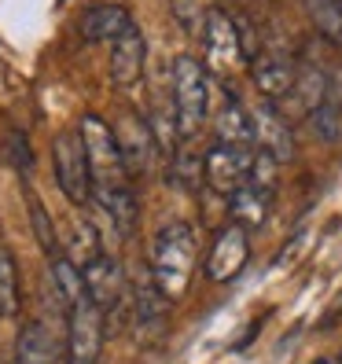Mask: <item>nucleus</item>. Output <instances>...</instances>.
<instances>
[{
  "mask_svg": "<svg viewBox=\"0 0 342 364\" xmlns=\"http://www.w3.org/2000/svg\"><path fill=\"white\" fill-rule=\"evenodd\" d=\"M78 136L85 144V159H89V181H92V196L100 203V210L111 218V225L118 228V235H129L137 228V191H133V177L125 173V162L118 155L114 133L100 114H85L78 125Z\"/></svg>",
  "mask_w": 342,
  "mask_h": 364,
  "instance_id": "f257e3e1",
  "label": "nucleus"
},
{
  "mask_svg": "<svg viewBox=\"0 0 342 364\" xmlns=\"http://www.w3.org/2000/svg\"><path fill=\"white\" fill-rule=\"evenodd\" d=\"M191 269H196V232H191V225L188 221L162 225L151 243L147 272H151V280L166 302H181L188 294Z\"/></svg>",
  "mask_w": 342,
  "mask_h": 364,
  "instance_id": "f03ea898",
  "label": "nucleus"
},
{
  "mask_svg": "<svg viewBox=\"0 0 342 364\" xmlns=\"http://www.w3.org/2000/svg\"><path fill=\"white\" fill-rule=\"evenodd\" d=\"M206 118H210L206 67L196 55H177L173 59V125H177V140L188 144L203 129Z\"/></svg>",
  "mask_w": 342,
  "mask_h": 364,
  "instance_id": "7ed1b4c3",
  "label": "nucleus"
},
{
  "mask_svg": "<svg viewBox=\"0 0 342 364\" xmlns=\"http://www.w3.org/2000/svg\"><path fill=\"white\" fill-rule=\"evenodd\" d=\"M52 166H55V181L74 206H85L92 199V181H89V159H85V144L78 129H63L52 140Z\"/></svg>",
  "mask_w": 342,
  "mask_h": 364,
  "instance_id": "20e7f679",
  "label": "nucleus"
},
{
  "mask_svg": "<svg viewBox=\"0 0 342 364\" xmlns=\"http://www.w3.org/2000/svg\"><path fill=\"white\" fill-rule=\"evenodd\" d=\"M103 353V313L81 294L67 306V364H96Z\"/></svg>",
  "mask_w": 342,
  "mask_h": 364,
  "instance_id": "39448f33",
  "label": "nucleus"
},
{
  "mask_svg": "<svg viewBox=\"0 0 342 364\" xmlns=\"http://www.w3.org/2000/svg\"><path fill=\"white\" fill-rule=\"evenodd\" d=\"M250 162L254 151H243V147H210L203 159V184L213 191V196H236V191L250 181Z\"/></svg>",
  "mask_w": 342,
  "mask_h": 364,
  "instance_id": "423d86ee",
  "label": "nucleus"
},
{
  "mask_svg": "<svg viewBox=\"0 0 342 364\" xmlns=\"http://www.w3.org/2000/svg\"><path fill=\"white\" fill-rule=\"evenodd\" d=\"M203 41H206V59L213 70H232L240 59H247L243 52V33L236 26V18H232L225 8H210L206 18H203Z\"/></svg>",
  "mask_w": 342,
  "mask_h": 364,
  "instance_id": "0eeeda50",
  "label": "nucleus"
},
{
  "mask_svg": "<svg viewBox=\"0 0 342 364\" xmlns=\"http://www.w3.org/2000/svg\"><path fill=\"white\" fill-rule=\"evenodd\" d=\"M111 133H114V144H118V155L125 162V173L144 177L147 169H151V162H155V151H159L155 136H151V125H147L140 114L125 111Z\"/></svg>",
  "mask_w": 342,
  "mask_h": 364,
  "instance_id": "6e6552de",
  "label": "nucleus"
},
{
  "mask_svg": "<svg viewBox=\"0 0 342 364\" xmlns=\"http://www.w3.org/2000/svg\"><path fill=\"white\" fill-rule=\"evenodd\" d=\"M250 262V235L240 225H225L213 235V247L206 254V276L213 284H228L247 269Z\"/></svg>",
  "mask_w": 342,
  "mask_h": 364,
  "instance_id": "1a4fd4ad",
  "label": "nucleus"
},
{
  "mask_svg": "<svg viewBox=\"0 0 342 364\" xmlns=\"http://www.w3.org/2000/svg\"><path fill=\"white\" fill-rule=\"evenodd\" d=\"M81 280H85V294L92 298V306L107 316L125 294V276H122V265L111 258V254H96L92 262H85L81 269Z\"/></svg>",
  "mask_w": 342,
  "mask_h": 364,
  "instance_id": "9d476101",
  "label": "nucleus"
},
{
  "mask_svg": "<svg viewBox=\"0 0 342 364\" xmlns=\"http://www.w3.org/2000/svg\"><path fill=\"white\" fill-rule=\"evenodd\" d=\"M250 74H254V89H258L269 103H284L294 89V81H298V67L280 52H262L254 59Z\"/></svg>",
  "mask_w": 342,
  "mask_h": 364,
  "instance_id": "9b49d317",
  "label": "nucleus"
},
{
  "mask_svg": "<svg viewBox=\"0 0 342 364\" xmlns=\"http://www.w3.org/2000/svg\"><path fill=\"white\" fill-rule=\"evenodd\" d=\"M144 63H147V45H144V33L133 23L122 37L111 41V81L118 89H133L144 77Z\"/></svg>",
  "mask_w": 342,
  "mask_h": 364,
  "instance_id": "f8f14e48",
  "label": "nucleus"
},
{
  "mask_svg": "<svg viewBox=\"0 0 342 364\" xmlns=\"http://www.w3.org/2000/svg\"><path fill=\"white\" fill-rule=\"evenodd\" d=\"M254 118V140H258L262 151H269L276 162H291L294 159V136H291V122L276 111V103L269 107H258L250 114Z\"/></svg>",
  "mask_w": 342,
  "mask_h": 364,
  "instance_id": "ddd939ff",
  "label": "nucleus"
},
{
  "mask_svg": "<svg viewBox=\"0 0 342 364\" xmlns=\"http://www.w3.org/2000/svg\"><path fill=\"white\" fill-rule=\"evenodd\" d=\"M129 26H133V15L125 4H96L81 18V37L89 41V45H111V41L122 37Z\"/></svg>",
  "mask_w": 342,
  "mask_h": 364,
  "instance_id": "4468645a",
  "label": "nucleus"
},
{
  "mask_svg": "<svg viewBox=\"0 0 342 364\" xmlns=\"http://www.w3.org/2000/svg\"><path fill=\"white\" fill-rule=\"evenodd\" d=\"M59 342L41 320H26L15 338V364H55Z\"/></svg>",
  "mask_w": 342,
  "mask_h": 364,
  "instance_id": "2eb2a0df",
  "label": "nucleus"
},
{
  "mask_svg": "<svg viewBox=\"0 0 342 364\" xmlns=\"http://www.w3.org/2000/svg\"><path fill=\"white\" fill-rule=\"evenodd\" d=\"M269 210H272V191L250 184V181L236 191V196H228V218H232V225H240L243 232L262 228L265 218H269Z\"/></svg>",
  "mask_w": 342,
  "mask_h": 364,
  "instance_id": "dca6fc26",
  "label": "nucleus"
},
{
  "mask_svg": "<svg viewBox=\"0 0 342 364\" xmlns=\"http://www.w3.org/2000/svg\"><path fill=\"white\" fill-rule=\"evenodd\" d=\"M213 129H218V140L225 147H243V151H254L258 140H254V118L240 100H228L218 118H213Z\"/></svg>",
  "mask_w": 342,
  "mask_h": 364,
  "instance_id": "f3484780",
  "label": "nucleus"
},
{
  "mask_svg": "<svg viewBox=\"0 0 342 364\" xmlns=\"http://www.w3.org/2000/svg\"><path fill=\"white\" fill-rule=\"evenodd\" d=\"M313 125L328 144L342 140V67L331 77H324V92L313 107Z\"/></svg>",
  "mask_w": 342,
  "mask_h": 364,
  "instance_id": "a211bd4d",
  "label": "nucleus"
},
{
  "mask_svg": "<svg viewBox=\"0 0 342 364\" xmlns=\"http://www.w3.org/2000/svg\"><path fill=\"white\" fill-rule=\"evenodd\" d=\"M23 313V287H18L15 254L0 247V320H15Z\"/></svg>",
  "mask_w": 342,
  "mask_h": 364,
  "instance_id": "6ab92c4d",
  "label": "nucleus"
},
{
  "mask_svg": "<svg viewBox=\"0 0 342 364\" xmlns=\"http://www.w3.org/2000/svg\"><path fill=\"white\" fill-rule=\"evenodd\" d=\"M306 8L320 37L342 41V0H306Z\"/></svg>",
  "mask_w": 342,
  "mask_h": 364,
  "instance_id": "aec40b11",
  "label": "nucleus"
},
{
  "mask_svg": "<svg viewBox=\"0 0 342 364\" xmlns=\"http://www.w3.org/2000/svg\"><path fill=\"white\" fill-rule=\"evenodd\" d=\"M133 294H137V320L140 324H155V320L166 313V298L159 294V287H155V280H151V272L144 276V280H137V287H133Z\"/></svg>",
  "mask_w": 342,
  "mask_h": 364,
  "instance_id": "412c9836",
  "label": "nucleus"
},
{
  "mask_svg": "<svg viewBox=\"0 0 342 364\" xmlns=\"http://www.w3.org/2000/svg\"><path fill=\"white\" fill-rule=\"evenodd\" d=\"M26 206H30V221H33V235H37L41 250H45L48 258H55V254H59V240H55V228H52V218H48L45 203H41L33 191H26Z\"/></svg>",
  "mask_w": 342,
  "mask_h": 364,
  "instance_id": "4be33fe9",
  "label": "nucleus"
},
{
  "mask_svg": "<svg viewBox=\"0 0 342 364\" xmlns=\"http://www.w3.org/2000/svg\"><path fill=\"white\" fill-rule=\"evenodd\" d=\"M8 147H11V162L18 173H30V166H33V155H30V144H26V133H11L8 136Z\"/></svg>",
  "mask_w": 342,
  "mask_h": 364,
  "instance_id": "5701e85b",
  "label": "nucleus"
},
{
  "mask_svg": "<svg viewBox=\"0 0 342 364\" xmlns=\"http://www.w3.org/2000/svg\"><path fill=\"white\" fill-rule=\"evenodd\" d=\"M313 364H331V360H328V357H320V360H313Z\"/></svg>",
  "mask_w": 342,
  "mask_h": 364,
  "instance_id": "b1692460",
  "label": "nucleus"
},
{
  "mask_svg": "<svg viewBox=\"0 0 342 364\" xmlns=\"http://www.w3.org/2000/svg\"><path fill=\"white\" fill-rule=\"evenodd\" d=\"M338 316H342V309H338Z\"/></svg>",
  "mask_w": 342,
  "mask_h": 364,
  "instance_id": "393cba45",
  "label": "nucleus"
}]
</instances>
